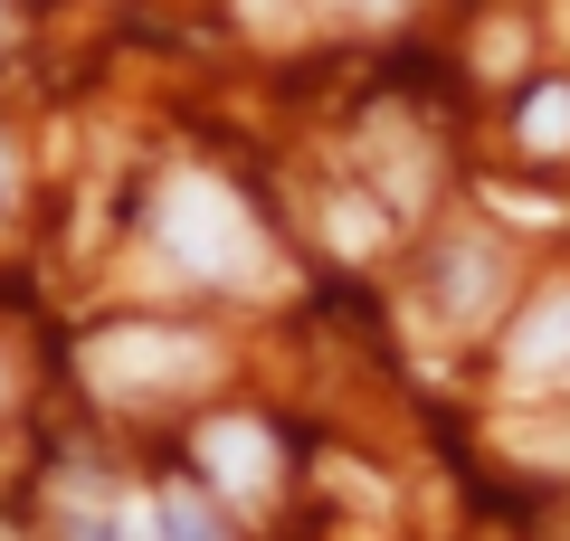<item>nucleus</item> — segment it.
Here are the masks:
<instances>
[{
  "mask_svg": "<svg viewBox=\"0 0 570 541\" xmlns=\"http://www.w3.org/2000/svg\"><path fill=\"white\" fill-rule=\"evenodd\" d=\"M485 276H494V257H485V247H456V257H438V304L475 314V304H485Z\"/></svg>",
  "mask_w": 570,
  "mask_h": 541,
  "instance_id": "4",
  "label": "nucleus"
},
{
  "mask_svg": "<svg viewBox=\"0 0 570 541\" xmlns=\"http://www.w3.org/2000/svg\"><path fill=\"white\" fill-rule=\"evenodd\" d=\"M523 142H542V153H561V142H570V86L561 77L523 96Z\"/></svg>",
  "mask_w": 570,
  "mask_h": 541,
  "instance_id": "5",
  "label": "nucleus"
},
{
  "mask_svg": "<svg viewBox=\"0 0 570 541\" xmlns=\"http://www.w3.org/2000/svg\"><path fill=\"white\" fill-rule=\"evenodd\" d=\"M163 238L181 247V266H200V276H257V238H247V219H238L228 190L181 180L171 209H163Z\"/></svg>",
  "mask_w": 570,
  "mask_h": 541,
  "instance_id": "1",
  "label": "nucleus"
},
{
  "mask_svg": "<svg viewBox=\"0 0 570 541\" xmlns=\"http://www.w3.org/2000/svg\"><path fill=\"white\" fill-rule=\"evenodd\" d=\"M163 513H171V541H219V522H209L200 503H163Z\"/></svg>",
  "mask_w": 570,
  "mask_h": 541,
  "instance_id": "6",
  "label": "nucleus"
},
{
  "mask_svg": "<svg viewBox=\"0 0 570 541\" xmlns=\"http://www.w3.org/2000/svg\"><path fill=\"white\" fill-rule=\"evenodd\" d=\"M513 371H570V295H542L513 323Z\"/></svg>",
  "mask_w": 570,
  "mask_h": 541,
  "instance_id": "2",
  "label": "nucleus"
},
{
  "mask_svg": "<svg viewBox=\"0 0 570 541\" xmlns=\"http://www.w3.org/2000/svg\"><path fill=\"white\" fill-rule=\"evenodd\" d=\"M200 465H209V484H228V494H257V484H266V446H257V427H209Z\"/></svg>",
  "mask_w": 570,
  "mask_h": 541,
  "instance_id": "3",
  "label": "nucleus"
}]
</instances>
